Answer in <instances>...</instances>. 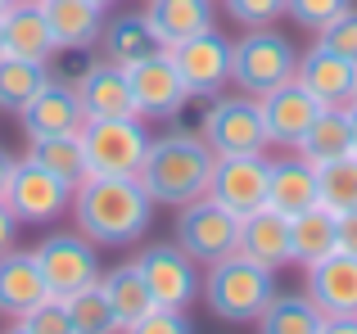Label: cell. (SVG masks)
I'll return each instance as SVG.
<instances>
[{"label": "cell", "mask_w": 357, "mask_h": 334, "mask_svg": "<svg viewBox=\"0 0 357 334\" xmlns=\"http://www.w3.org/2000/svg\"><path fill=\"white\" fill-rule=\"evenodd\" d=\"M271 294H276V271L244 257L240 248L208 262L199 280V299L208 303V312L218 321H231V326H253Z\"/></svg>", "instance_id": "3"}, {"label": "cell", "mask_w": 357, "mask_h": 334, "mask_svg": "<svg viewBox=\"0 0 357 334\" xmlns=\"http://www.w3.org/2000/svg\"><path fill=\"white\" fill-rule=\"evenodd\" d=\"M267 172L271 159L267 154H222L213 163V181H208V199H218L231 212H253L267 203Z\"/></svg>", "instance_id": "13"}, {"label": "cell", "mask_w": 357, "mask_h": 334, "mask_svg": "<svg viewBox=\"0 0 357 334\" xmlns=\"http://www.w3.org/2000/svg\"><path fill=\"white\" fill-rule=\"evenodd\" d=\"M59 303H63V317H68L73 334H122L114 308H109L105 289H100V280L96 285H82V289H73V294H63Z\"/></svg>", "instance_id": "31"}, {"label": "cell", "mask_w": 357, "mask_h": 334, "mask_svg": "<svg viewBox=\"0 0 357 334\" xmlns=\"http://www.w3.org/2000/svg\"><path fill=\"white\" fill-rule=\"evenodd\" d=\"M0 54H5V36H0Z\"/></svg>", "instance_id": "47"}, {"label": "cell", "mask_w": 357, "mask_h": 334, "mask_svg": "<svg viewBox=\"0 0 357 334\" xmlns=\"http://www.w3.org/2000/svg\"><path fill=\"white\" fill-rule=\"evenodd\" d=\"M303 294L326 317H357V253H326L321 262L303 267Z\"/></svg>", "instance_id": "15"}, {"label": "cell", "mask_w": 357, "mask_h": 334, "mask_svg": "<svg viewBox=\"0 0 357 334\" xmlns=\"http://www.w3.org/2000/svg\"><path fill=\"white\" fill-rule=\"evenodd\" d=\"M298 159H307L312 167L335 163L344 154H353V136H349V104H326L317 113V122L307 127V136L298 141Z\"/></svg>", "instance_id": "25"}, {"label": "cell", "mask_w": 357, "mask_h": 334, "mask_svg": "<svg viewBox=\"0 0 357 334\" xmlns=\"http://www.w3.org/2000/svg\"><path fill=\"white\" fill-rule=\"evenodd\" d=\"M167 59H172L176 77L185 81L190 100H213V95H222V90L231 86V41L218 32V27L176 41L172 50H167Z\"/></svg>", "instance_id": "10"}, {"label": "cell", "mask_w": 357, "mask_h": 334, "mask_svg": "<svg viewBox=\"0 0 357 334\" xmlns=\"http://www.w3.org/2000/svg\"><path fill=\"white\" fill-rule=\"evenodd\" d=\"M14 167H18V159L0 145V199H5V190H9V181H14Z\"/></svg>", "instance_id": "41"}, {"label": "cell", "mask_w": 357, "mask_h": 334, "mask_svg": "<svg viewBox=\"0 0 357 334\" xmlns=\"http://www.w3.org/2000/svg\"><path fill=\"white\" fill-rule=\"evenodd\" d=\"M172 239L199 267H208V262H218V257H227V253H236V248H240V212L222 208L218 199L204 194V199L176 208Z\"/></svg>", "instance_id": "7"}, {"label": "cell", "mask_w": 357, "mask_h": 334, "mask_svg": "<svg viewBox=\"0 0 357 334\" xmlns=\"http://www.w3.org/2000/svg\"><path fill=\"white\" fill-rule=\"evenodd\" d=\"M50 81V63H32L18 54H0V113H14Z\"/></svg>", "instance_id": "32"}, {"label": "cell", "mask_w": 357, "mask_h": 334, "mask_svg": "<svg viewBox=\"0 0 357 334\" xmlns=\"http://www.w3.org/2000/svg\"><path fill=\"white\" fill-rule=\"evenodd\" d=\"M349 5L353 0H285V18H294L298 27H307V32L317 36L335 14H344Z\"/></svg>", "instance_id": "35"}, {"label": "cell", "mask_w": 357, "mask_h": 334, "mask_svg": "<svg viewBox=\"0 0 357 334\" xmlns=\"http://www.w3.org/2000/svg\"><path fill=\"white\" fill-rule=\"evenodd\" d=\"M131 262L140 267L149 294H154V308H172L185 312L195 299H199V280H204V267L185 253L176 239H163V244H145Z\"/></svg>", "instance_id": "8"}, {"label": "cell", "mask_w": 357, "mask_h": 334, "mask_svg": "<svg viewBox=\"0 0 357 334\" xmlns=\"http://www.w3.org/2000/svg\"><path fill=\"white\" fill-rule=\"evenodd\" d=\"M18 122L27 136H63V132H82L86 113H82V100L73 81H45L23 109H18Z\"/></svg>", "instance_id": "16"}, {"label": "cell", "mask_w": 357, "mask_h": 334, "mask_svg": "<svg viewBox=\"0 0 357 334\" xmlns=\"http://www.w3.org/2000/svg\"><path fill=\"white\" fill-rule=\"evenodd\" d=\"M140 14H145L149 32H154V41L163 45V50H172L185 36H199V32H208V27H218L213 0H145Z\"/></svg>", "instance_id": "21"}, {"label": "cell", "mask_w": 357, "mask_h": 334, "mask_svg": "<svg viewBox=\"0 0 357 334\" xmlns=\"http://www.w3.org/2000/svg\"><path fill=\"white\" fill-rule=\"evenodd\" d=\"M240 253L253 257V262L271 267V271H280V267H289L294 257H289V217L276 208H253L240 217Z\"/></svg>", "instance_id": "22"}, {"label": "cell", "mask_w": 357, "mask_h": 334, "mask_svg": "<svg viewBox=\"0 0 357 334\" xmlns=\"http://www.w3.org/2000/svg\"><path fill=\"white\" fill-rule=\"evenodd\" d=\"M0 36H5V54H18V59L50 63L54 54H59L41 0H14V5L0 14Z\"/></svg>", "instance_id": "20"}, {"label": "cell", "mask_w": 357, "mask_h": 334, "mask_svg": "<svg viewBox=\"0 0 357 334\" xmlns=\"http://www.w3.org/2000/svg\"><path fill=\"white\" fill-rule=\"evenodd\" d=\"M158 50L154 32H149L145 14H118V18H105V27H100V54H105L109 63H122L127 68L131 59H140V54Z\"/></svg>", "instance_id": "30"}, {"label": "cell", "mask_w": 357, "mask_h": 334, "mask_svg": "<svg viewBox=\"0 0 357 334\" xmlns=\"http://www.w3.org/2000/svg\"><path fill=\"white\" fill-rule=\"evenodd\" d=\"M317 199V167L307 159H298L294 150L280 154V159H271V172H267V208L285 212V217H294V212L312 208Z\"/></svg>", "instance_id": "23"}, {"label": "cell", "mask_w": 357, "mask_h": 334, "mask_svg": "<svg viewBox=\"0 0 357 334\" xmlns=\"http://www.w3.org/2000/svg\"><path fill=\"white\" fill-rule=\"evenodd\" d=\"M68 212L96 248H127L149 230L154 199L136 176H86L82 185H73Z\"/></svg>", "instance_id": "1"}, {"label": "cell", "mask_w": 357, "mask_h": 334, "mask_svg": "<svg viewBox=\"0 0 357 334\" xmlns=\"http://www.w3.org/2000/svg\"><path fill=\"white\" fill-rule=\"evenodd\" d=\"M294 81L303 90H312L321 104H353V90H357V63L331 54L326 45L312 41V50L298 54V68Z\"/></svg>", "instance_id": "19"}, {"label": "cell", "mask_w": 357, "mask_h": 334, "mask_svg": "<svg viewBox=\"0 0 357 334\" xmlns=\"http://www.w3.org/2000/svg\"><path fill=\"white\" fill-rule=\"evenodd\" d=\"M326 253H335V212L326 203H312L289 217V257L298 267H312Z\"/></svg>", "instance_id": "28"}, {"label": "cell", "mask_w": 357, "mask_h": 334, "mask_svg": "<svg viewBox=\"0 0 357 334\" xmlns=\"http://www.w3.org/2000/svg\"><path fill=\"white\" fill-rule=\"evenodd\" d=\"M77 100H82V113L91 118H136V100H131V81L122 63L96 59L77 81Z\"/></svg>", "instance_id": "18"}, {"label": "cell", "mask_w": 357, "mask_h": 334, "mask_svg": "<svg viewBox=\"0 0 357 334\" xmlns=\"http://www.w3.org/2000/svg\"><path fill=\"white\" fill-rule=\"evenodd\" d=\"M96 5H100V9H109V5H118V0H96Z\"/></svg>", "instance_id": "45"}, {"label": "cell", "mask_w": 357, "mask_h": 334, "mask_svg": "<svg viewBox=\"0 0 357 334\" xmlns=\"http://www.w3.org/2000/svg\"><path fill=\"white\" fill-rule=\"evenodd\" d=\"M45 299H54L50 285H45L41 267H36L32 248H9V253H0V317L18 321L27 317L32 308H41Z\"/></svg>", "instance_id": "17"}, {"label": "cell", "mask_w": 357, "mask_h": 334, "mask_svg": "<svg viewBox=\"0 0 357 334\" xmlns=\"http://www.w3.org/2000/svg\"><path fill=\"white\" fill-rule=\"evenodd\" d=\"M294 68H298V50L276 27H249L240 41H231V86L253 100L294 81Z\"/></svg>", "instance_id": "4"}, {"label": "cell", "mask_w": 357, "mask_h": 334, "mask_svg": "<svg viewBox=\"0 0 357 334\" xmlns=\"http://www.w3.org/2000/svg\"><path fill=\"white\" fill-rule=\"evenodd\" d=\"M23 159L41 163L45 172L63 176L68 185H82L91 176L86 150H82V132H63V136H27V154Z\"/></svg>", "instance_id": "29"}, {"label": "cell", "mask_w": 357, "mask_h": 334, "mask_svg": "<svg viewBox=\"0 0 357 334\" xmlns=\"http://www.w3.org/2000/svg\"><path fill=\"white\" fill-rule=\"evenodd\" d=\"M122 334H195V326H190V317H185V312L154 308V312H145L140 321H131Z\"/></svg>", "instance_id": "37"}, {"label": "cell", "mask_w": 357, "mask_h": 334, "mask_svg": "<svg viewBox=\"0 0 357 334\" xmlns=\"http://www.w3.org/2000/svg\"><path fill=\"white\" fill-rule=\"evenodd\" d=\"M145 118H91L82 122V150L91 176H136L149 150Z\"/></svg>", "instance_id": "6"}, {"label": "cell", "mask_w": 357, "mask_h": 334, "mask_svg": "<svg viewBox=\"0 0 357 334\" xmlns=\"http://www.w3.org/2000/svg\"><path fill=\"white\" fill-rule=\"evenodd\" d=\"M127 81H131V100H136V118H145V122H172V118L190 104V90L176 77V68H172L163 45L140 54V59H131Z\"/></svg>", "instance_id": "9"}, {"label": "cell", "mask_w": 357, "mask_h": 334, "mask_svg": "<svg viewBox=\"0 0 357 334\" xmlns=\"http://www.w3.org/2000/svg\"><path fill=\"white\" fill-rule=\"evenodd\" d=\"M9 5H14V0H0V14H5V9H9Z\"/></svg>", "instance_id": "46"}, {"label": "cell", "mask_w": 357, "mask_h": 334, "mask_svg": "<svg viewBox=\"0 0 357 334\" xmlns=\"http://www.w3.org/2000/svg\"><path fill=\"white\" fill-rule=\"evenodd\" d=\"M335 248H344V253H357V208L335 212Z\"/></svg>", "instance_id": "39"}, {"label": "cell", "mask_w": 357, "mask_h": 334, "mask_svg": "<svg viewBox=\"0 0 357 334\" xmlns=\"http://www.w3.org/2000/svg\"><path fill=\"white\" fill-rule=\"evenodd\" d=\"M5 203L23 226H45V221L63 217V208L73 203V185L63 181V176L45 172L41 163L18 159L14 181H9V190H5Z\"/></svg>", "instance_id": "12"}, {"label": "cell", "mask_w": 357, "mask_h": 334, "mask_svg": "<svg viewBox=\"0 0 357 334\" xmlns=\"http://www.w3.org/2000/svg\"><path fill=\"white\" fill-rule=\"evenodd\" d=\"M0 334H32V330H27V326H23V321H9V326H5V330H0Z\"/></svg>", "instance_id": "44"}, {"label": "cell", "mask_w": 357, "mask_h": 334, "mask_svg": "<svg viewBox=\"0 0 357 334\" xmlns=\"http://www.w3.org/2000/svg\"><path fill=\"white\" fill-rule=\"evenodd\" d=\"M213 163H218V154L195 132H167V136H154V141H149L136 181L145 185L154 208H185V203L208 194Z\"/></svg>", "instance_id": "2"}, {"label": "cell", "mask_w": 357, "mask_h": 334, "mask_svg": "<svg viewBox=\"0 0 357 334\" xmlns=\"http://www.w3.org/2000/svg\"><path fill=\"white\" fill-rule=\"evenodd\" d=\"M349 136H353V154H357V104H349Z\"/></svg>", "instance_id": "43"}, {"label": "cell", "mask_w": 357, "mask_h": 334, "mask_svg": "<svg viewBox=\"0 0 357 334\" xmlns=\"http://www.w3.org/2000/svg\"><path fill=\"white\" fill-rule=\"evenodd\" d=\"M199 136L204 145H208L213 154H267L271 141H267V127H262V109L253 95H213L204 100V113H199Z\"/></svg>", "instance_id": "5"}, {"label": "cell", "mask_w": 357, "mask_h": 334, "mask_svg": "<svg viewBox=\"0 0 357 334\" xmlns=\"http://www.w3.org/2000/svg\"><path fill=\"white\" fill-rule=\"evenodd\" d=\"M41 9H45V23H50L59 50H91V45H100L105 9L96 0H41Z\"/></svg>", "instance_id": "24"}, {"label": "cell", "mask_w": 357, "mask_h": 334, "mask_svg": "<svg viewBox=\"0 0 357 334\" xmlns=\"http://www.w3.org/2000/svg\"><path fill=\"white\" fill-rule=\"evenodd\" d=\"M32 334H73V326H68V317H63V303L59 299H45L41 308H32L27 317H18Z\"/></svg>", "instance_id": "38"}, {"label": "cell", "mask_w": 357, "mask_h": 334, "mask_svg": "<svg viewBox=\"0 0 357 334\" xmlns=\"http://www.w3.org/2000/svg\"><path fill=\"white\" fill-rule=\"evenodd\" d=\"M317 45H326L331 54H340V59H353V63H357V5H349L344 14H335L331 23L317 32Z\"/></svg>", "instance_id": "34"}, {"label": "cell", "mask_w": 357, "mask_h": 334, "mask_svg": "<svg viewBox=\"0 0 357 334\" xmlns=\"http://www.w3.org/2000/svg\"><path fill=\"white\" fill-rule=\"evenodd\" d=\"M32 257H36V267H41L54 299L100 280V248L82 230H54V235H45L41 244H32Z\"/></svg>", "instance_id": "11"}, {"label": "cell", "mask_w": 357, "mask_h": 334, "mask_svg": "<svg viewBox=\"0 0 357 334\" xmlns=\"http://www.w3.org/2000/svg\"><path fill=\"white\" fill-rule=\"evenodd\" d=\"M321 321H326V312L317 308L303 289L298 294L276 289L253 326H258V334H321Z\"/></svg>", "instance_id": "26"}, {"label": "cell", "mask_w": 357, "mask_h": 334, "mask_svg": "<svg viewBox=\"0 0 357 334\" xmlns=\"http://www.w3.org/2000/svg\"><path fill=\"white\" fill-rule=\"evenodd\" d=\"M317 199L331 212L357 208V154H344V159L317 167Z\"/></svg>", "instance_id": "33"}, {"label": "cell", "mask_w": 357, "mask_h": 334, "mask_svg": "<svg viewBox=\"0 0 357 334\" xmlns=\"http://www.w3.org/2000/svg\"><path fill=\"white\" fill-rule=\"evenodd\" d=\"M18 226H23V221H18L14 212H9V203L0 199V253H9V248L18 244Z\"/></svg>", "instance_id": "40"}, {"label": "cell", "mask_w": 357, "mask_h": 334, "mask_svg": "<svg viewBox=\"0 0 357 334\" xmlns=\"http://www.w3.org/2000/svg\"><path fill=\"white\" fill-rule=\"evenodd\" d=\"M100 289H105V299H109V308H114L122 330L131 321H140L145 312H154V294H149V285H145L136 262H118L109 271H100Z\"/></svg>", "instance_id": "27"}, {"label": "cell", "mask_w": 357, "mask_h": 334, "mask_svg": "<svg viewBox=\"0 0 357 334\" xmlns=\"http://www.w3.org/2000/svg\"><path fill=\"white\" fill-rule=\"evenodd\" d=\"M222 5L240 27H276L285 14V0H222Z\"/></svg>", "instance_id": "36"}, {"label": "cell", "mask_w": 357, "mask_h": 334, "mask_svg": "<svg viewBox=\"0 0 357 334\" xmlns=\"http://www.w3.org/2000/svg\"><path fill=\"white\" fill-rule=\"evenodd\" d=\"M321 334H357V317H326Z\"/></svg>", "instance_id": "42"}, {"label": "cell", "mask_w": 357, "mask_h": 334, "mask_svg": "<svg viewBox=\"0 0 357 334\" xmlns=\"http://www.w3.org/2000/svg\"><path fill=\"white\" fill-rule=\"evenodd\" d=\"M258 109H262L267 141L276 145V150H298V141L307 136V127L317 122V113H321L326 104L312 95V90H303L298 81H285V86L258 95Z\"/></svg>", "instance_id": "14"}]
</instances>
